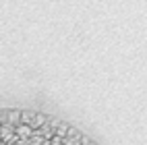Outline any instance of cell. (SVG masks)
I'll return each mask as SVG.
<instances>
[{"mask_svg": "<svg viewBox=\"0 0 147 145\" xmlns=\"http://www.w3.org/2000/svg\"><path fill=\"white\" fill-rule=\"evenodd\" d=\"M40 124H44V118H42V116H35V114H33V127H40Z\"/></svg>", "mask_w": 147, "mask_h": 145, "instance_id": "obj_4", "label": "cell"}, {"mask_svg": "<svg viewBox=\"0 0 147 145\" xmlns=\"http://www.w3.org/2000/svg\"><path fill=\"white\" fill-rule=\"evenodd\" d=\"M27 145H44V141L42 139H33L31 143H27Z\"/></svg>", "mask_w": 147, "mask_h": 145, "instance_id": "obj_5", "label": "cell"}, {"mask_svg": "<svg viewBox=\"0 0 147 145\" xmlns=\"http://www.w3.org/2000/svg\"><path fill=\"white\" fill-rule=\"evenodd\" d=\"M31 120H33V114H31V112H23V114H21V122H23V124H29Z\"/></svg>", "mask_w": 147, "mask_h": 145, "instance_id": "obj_3", "label": "cell"}, {"mask_svg": "<svg viewBox=\"0 0 147 145\" xmlns=\"http://www.w3.org/2000/svg\"><path fill=\"white\" fill-rule=\"evenodd\" d=\"M0 139H2L4 143H11V139H13V131H11V129H2V135H0Z\"/></svg>", "mask_w": 147, "mask_h": 145, "instance_id": "obj_2", "label": "cell"}, {"mask_svg": "<svg viewBox=\"0 0 147 145\" xmlns=\"http://www.w3.org/2000/svg\"><path fill=\"white\" fill-rule=\"evenodd\" d=\"M31 133H33V127H31V124H19V127H17V135L21 137V141L29 139V137H31Z\"/></svg>", "mask_w": 147, "mask_h": 145, "instance_id": "obj_1", "label": "cell"}]
</instances>
